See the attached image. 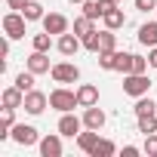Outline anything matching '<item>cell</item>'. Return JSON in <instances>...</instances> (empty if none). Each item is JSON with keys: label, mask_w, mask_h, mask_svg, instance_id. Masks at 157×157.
<instances>
[{"label": "cell", "mask_w": 157, "mask_h": 157, "mask_svg": "<svg viewBox=\"0 0 157 157\" xmlns=\"http://www.w3.org/2000/svg\"><path fill=\"white\" fill-rule=\"evenodd\" d=\"M49 108H56V111H74V108H80V102H77V93H71V90H65V86H59V90H52L49 93Z\"/></svg>", "instance_id": "6da1fadb"}, {"label": "cell", "mask_w": 157, "mask_h": 157, "mask_svg": "<svg viewBox=\"0 0 157 157\" xmlns=\"http://www.w3.org/2000/svg\"><path fill=\"white\" fill-rule=\"evenodd\" d=\"M151 90V80H148V74H123V93L139 99V96H148Z\"/></svg>", "instance_id": "7a4b0ae2"}, {"label": "cell", "mask_w": 157, "mask_h": 157, "mask_svg": "<svg viewBox=\"0 0 157 157\" xmlns=\"http://www.w3.org/2000/svg\"><path fill=\"white\" fill-rule=\"evenodd\" d=\"M52 80L56 83H77L80 80V68H77L74 62H59V65H52Z\"/></svg>", "instance_id": "3957f363"}, {"label": "cell", "mask_w": 157, "mask_h": 157, "mask_svg": "<svg viewBox=\"0 0 157 157\" xmlns=\"http://www.w3.org/2000/svg\"><path fill=\"white\" fill-rule=\"evenodd\" d=\"M10 139H13L16 145H22V148H28V145H40L37 129H34V126H28V123H16V126L10 129Z\"/></svg>", "instance_id": "277c9868"}, {"label": "cell", "mask_w": 157, "mask_h": 157, "mask_svg": "<svg viewBox=\"0 0 157 157\" xmlns=\"http://www.w3.org/2000/svg\"><path fill=\"white\" fill-rule=\"evenodd\" d=\"M25 22H28V19H25L19 10L6 13V16H3V31H6V37H13V40L25 37Z\"/></svg>", "instance_id": "5b68a950"}, {"label": "cell", "mask_w": 157, "mask_h": 157, "mask_svg": "<svg viewBox=\"0 0 157 157\" xmlns=\"http://www.w3.org/2000/svg\"><path fill=\"white\" fill-rule=\"evenodd\" d=\"M46 105H49V96H46V93H40V90L25 93V105H22V108H25L28 114H43Z\"/></svg>", "instance_id": "8992f818"}, {"label": "cell", "mask_w": 157, "mask_h": 157, "mask_svg": "<svg viewBox=\"0 0 157 157\" xmlns=\"http://www.w3.org/2000/svg\"><path fill=\"white\" fill-rule=\"evenodd\" d=\"M80 126H83V120H77L71 111H65V114L59 117V132H62V136H68V139L80 136Z\"/></svg>", "instance_id": "52a82bcc"}, {"label": "cell", "mask_w": 157, "mask_h": 157, "mask_svg": "<svg viewBox=\"0 0 157 157\" xmlns=\"http://www.w3.org/2000/svg\"><path fill=\"white\" fill-rule=\"evenodd\" d=\"M40 22H43V31H49V34H65V31H68V19H65L62 13H49V16H43Z\"/></svg>", "instance_id": "ba28073f"}, {"label": "cell", "mask_w": 157, "mask_h": 157, "mask_svg": "<svg viewBox=\"0 0 157 157\" xmlns=\"http://www.w3.org/2000/svg\"><path fill=\"white\" fill-rule=\"evenodd\" d=\"M56 46H59L62 56H74L77 49L83 46V40L77 37V34H68V31H65V34H59V43H56Z\"/></svg>", "instance_id": "9c48e42d"}, {"label": "cell", "mask_w": 157, "mask_h": 157, "mask_svg": "<svg viewBox=\"0 0 157 157\" xmlns=\"http://www.w3.org/2000/svg\"><path fill=\"white\" fill-rule=\"evenodd\" d=\"M28 71H31V74H46V71H52V65H49V59H46V52H40V49H34V52L28 56Z\"/></svg>", "instance_id": "30bf717a"}, {"label": "cell", "mask_w": 157, "mask_h": 157, "mask_svg": "<svg viewBox=\"0 0 157 157\" xmlns=\"http://www.w3.org/2000/svg\"><path fill=\"white\" fill-rule=\"evenodd\" d=\"M40 154L43 157H62V132L59 136H43L40 139Z\"/></svg>", "instance_id": "8fae6325"}, {"label": "cell", "mask_w": 157, "mask_h": 157, "mask_svg": "<svg viewBox=\"0 0 157 157\" xmlns=\"http://www.w3.org/2000/svg\"><path fill=\"white\" fill-rule=\"evenodd\" d=\"M77 102H80V108L99 105V86H93V83H83V86H77Z\"/></svg>", "instance_id": "7c38bea8"}, {"label": "cell", "mask_w": 157, "mask_h": 157, "mask_svg": "<svg viewBox=\"0 0 157 157\" xmlns=\"http://www.w3.org/2000/svg\"><path fill=\"white\" fill-rule=\"evenodd\" d=\"M83 126H86V129H102V126H105V111L96 108V105H90V108L83 111Z\"/></svg>", "instance_id": "4fadbf2b"}, {"label": "cell", "mask_w": 157, "mask_h": 157, "mask_svg": "<svg viewBox=\"0 0 157 157\" xmlns=\"http://www.w3.org/2000/svg\"><path fill=\"white\" fill-rule=\"evenodd\" d=\"M0 99H3V108H22V105H25V93H22L16 83H13V86H6Z\"/></svg>", "instance_id": "5bb4252c"}, {"label": "cell", "mask_w": 157, "mask_h": 157, "mask_svg": "<svg viewBox=\"0 0 157 157\" xmlns=\"http://www.w3.org/2000/svg\"><path fill=\"white\" fill-rule=\"evenodd\" d=\"M102 22H105V28L117 31V28H123V25H126V16H123V10H120V6L114 3V6H111V10H108V13L102 16Z\"/></svg>", "instance_id": "9a60e30c"}, {"label": "cell", "mask_w": 157, "mask_h": 157, "mask_svg": "<svg viewBox=\"0 0 157 157\" xmlns=\"http://www.w3.org/2000/svg\"><path fill=\"white\" fill-rule=\"evenodd\" d=\"M139 43L142 46H157V22H145L142 28H139Z\"/></svg>", "instance_id": "2e32d148"}, {"label": "cell", "mask_w": 157, "mask_h": 157, "mask_svg": "<svg viewBox=\"0 0 157 157\" xmlns=\"http://www.w3.org/2000/svg\"><path fill=\"white\" fill-rule=\"evenodd\" d=\"M96 142H99V129H86V132H80V136H77V148H80V151H93L96 148Z\"/></svg>", "instance_id": "e0dca14e"}, {"label": "cell", "mask_w": 157, "mask_h": 157, "mask_svg": "<svg viewBox=\"0 0 157 157\" xmlns=\"http://www.w3.org/2000/svg\"><path fill=\"white\" fill-rule=\"evenodd\" d=\"M16 108H3V114H0V139H10V129L16 126Z\"/></svg>", "instance_id": "ac0fdd59"}, {"label": "cell", "mask_w": 157, "mask_h": 157, "mask_svg": "<svg viewBox=\"0 0 157 157\" xmlns=\"http://www.w3.org/2000/svg\"><path fill=\"white\" fill-rule=\"evenodd\" d=\"M114 71L129 74L132 71V52H114Z\"/></svg>", "instance_id": "d6986e66"}, {"label": "cell", "mask_w": 157, "mask_h": 157, "mask_svg": "<svg viewBox=\"0 0 157 157\" xmlns=\"http://www.w3.org/2000/svg\"><path fill=\"white\" fill-rule=\"evenodd\" d=\"M136 117H145V114H157V105H154V99H148V96H139V102H136Z\"/></svg>", "instance_id": "ffe728a7"}, {"label": "cell", "mask_w": 157, "mask_h": 157, "mask_svg": "<svg viewBox=\"0 0 157 157\" xmlns=\"http://www.w3.org/2000/svg\"><path fill=\"white\" fill-rule=\"evenodd\" d=\"M93 22H96V19H90V16H77V19H74V34H77V37H86L90 31H96Z\"/></svg>", "instance_id": "44dd1931"}, {"label": "cell", "mask_w": 157, "mask_h": 157, "mask_svg": "<svg viewBox=\"0 0 157 157\" xmlns=\"http://www.w3.org/2000/svg\"><path fill=\"white\" fill-rule=\"evenodd\" d=\"M22 16H25V19H28V22H37V19H43V16H46V13H43V6H40V3H37V0H28V6H25V10H22Z\"/></svg>", "instance_id": "7402d4cb"}, {"label": "cell", "mask_w": 157, "mask_h": 157, "mask_svg": "<svg viewBox=\"0 0 157 157\" xmlns=\"http://www.w3.org/2000/svg\"><path fill=\"white\" fill-rule=\"evenodd\" d=\"M83 40V49H90V52H99L102 49V31H90L86 37H80Z\"/></svg>", "instance_id": "603a6c76"}, {"label": "cell", "mask_w": 157, "mask_h": 157, "mask_svg": "<svg viewBox=\"0 0 157 157\" xmlns=\"http://www.w3.org/2000/svg\"><path fill=\"white\" fill-rule=\"evenodd\" d=\"M114 151H117V148H114V142H108V139H99V142H96V148H93L90 154H93V157H111Z\"/></svg>", "instance_id": "cb8c5ba5"}, {"label": "cell", "mask_w": 157, "mask_h": 157, "mask_svg": "<svg viewBox=\"0 0 157 157\" xmlns=\"http://www.w3.org/2000/svg\"><path fill=\"white\" fill-rule=\"evenodd\" d=\"M139 132H145V136L157 132V114H145V117H139Z\"/></svg>", "instance_id": "d4e9b609"}, {"label": "cell", "mask_w": 157, "mask_h": 157, "mask_svg": "<svg viewBox=\"0 0 157 157\" xmlns=\"http://www.w3.org/2000/svg\"><path fill=\"white\" fill-rule=\"evenodd\" d=\"M34 77H37V74H31V71H22V74L16 77V86H19L22 93H31V90H34Z\"/></svg>", "instance_id": "484cf974"}, {"label": "cell", "mask_w": 157, "mask_h": 157, "mask_svg": "<svg viewBox=\"0 0 157 157\" xmlns=\"http://www.w3.org/2000/svg\"><path fill=\"white\" fill-rule=\"evenodd\" d=\"M114 49H117V37H114L111 28H105V31H102V49H99V52H114Z\"/></svg>", "instance_id": "4316f807"}, {"label": "cell", "mask_w": 157, "mask_h": 157, "mask_svg": "<svg viewBox=\"0 0 157 157\" xmlns=\"http://www.w3.org/2000/svg\"><path fill=\"white\" fill-rule=\"evenodd\" d=\"M31 43H34V49L46 52V49L52 46V34H49V31H43V34H34V40H31Z\"/></svg>", "instance_id": "83f0119b"}, {"label": "cell", "mask_w": 157, "mask_h": 157, "mask_svg": "<svg viewBox=\"0 0 157 157\" xmlns=\"http://www.w3.org/2000/svg\"><path fill=\"white\" fill-rule=\"evenodd\" d=\"M114 52H117V49H114ZM114 52H99V68L114 71Z\"/></svg>", "instance_id": "f1b7e54d"}, {"label": "cell", "mask_w": 157, "mask_h": 157, "mask_svg": "<svg viewBox=\"0 0 157 157\" xmlns=\"http://www.w3.org/2000/svg\"><path fill=\"white\" fill-rule=\"evenodd\" d=\"M145 71H148V59L132 56V71H129V74H145Z\"/></svg>", "instance_id": "f546056e"}, {"label": "cell", "mask_w": 157, "mask_h": 157, "mask_svg": "<svg viewBox=\"0 0 157 157\" xmlns=\"http://www.w3.org/2000/svg\"><path fill=\"white\" fill-rule=\"evenodd\" d=\"M145 154H148V157H157V136H154V132L145 136Z\"/></svg>", "instance_id": "4dcf8cb0"}, {"label": "cell", "mask_w": 157, "mask_h": 157, "mask_svg": "<svg viewBox=\"0 0 157 157\" xmlns=\"http://www.w3.org/2000/svg\"><path fill=\"white\" fill-rule=\"evenodd\" d=\"M157 6V0H136V10L139 13H148V10H154Z\"/></svg>", "instance_id": "1f68e13d"}, {"label": "cell", "mask_w": 157, "mask_h": 157, "mask_svg": "<svg viewBox=\"0 0 157 157\" xmlns=\"http://www.w3.org/2000/svg\"><path fill=\"white\" fill-rule=\"evenodd\" d=\"M6 6H10V10H19V13H22V10L28 6V0H6Z\"/></svg>", "instance_id": "d6a6232c"}, {"label": "cell", "mask_w": 157, "mask_h": 157, "mask_svg": "<svg viewBox=\"0 0 157 157\" xmlns=\"http://www.w3.org/2000/svg\"><path fill=\"white\" fill-rule=\"evenodd\" d=\"M10 40H13V37H3V40H0V56H3V59L10 56Z\"/></svg>", "instance_id": "836d02e7"}, {"label": "cell", "mask_w": 157, "mask_h": 157, "mask_svg": "<svg viewBox=\"0 0 157 157\" xmlns=\"http://www.w3.org/2000/svg\"><path fill=\"white\" fill-rule=\"evenodd\" d=\"M148 65L157 68V46H151V52H148Z\"/></svg>", "instance_id": "e575fe53"}, {"label": "cell", "mask_w": 157, "mask_h": 157, "mask_svg": "<svg viewBox=\"0 0 157 157\" xmlns=\"http://www.w3.org/2000/svg\"><path fill=\"white\" fill-rule=\"evenodd\" d=\"M136 154H139L136 145H126V148H123V157H136Z\"/></svg>", "instance_id": "d590c367"}, {"label": "cell", "mask_w": 157, "mask_h": 157, "mask_svg": "<svg viewBox=\"0 0 157 157\" xmlns=\"http://www.w3.org/2000/svg\"><path fill=\"white\" fill-rule=\"evenodd\" d=\"M68 3H83V0H68Z\"/></svg>", "instance_id": "8d00e7d4"}, {"label": "cell", "mask_w": 157, "mask_h": 157, "mask_svg": "<svg viewBox=\"0 0 157 157\" xmlns=\"http://www.w3.org/2000/svg\"><path fill=\"white\" fill-rule=\"evenodd\" d=\"M114 3H123V0H114Z\"/></svg>", "instance_id": "74e56055"}]
</instances>
